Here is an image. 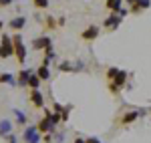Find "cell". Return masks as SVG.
Here are the masks:
<instances>
[{"instance_id":"cell-9","label":"cell","mask_w":151,"mask_h":143,"mask_svg":"<svg viewBox=\"0 0 151 143\" xmlns=\"http://www.w3.org/2000/svg\"><path fill=\"white\" fill-rule=\"evenodd\" d=\"M81 36L85 40H95V38L99 36V26H89V28H85Z\"/></svg>"},{"instance_id":"cell-8","label":"cell","mask_w":151,"mask_h":143,"mask_svg":"<svg viewBox=\"0 0 151 143\" xmlns=\"http://www.w3.org/2000/svg\"><path fill=\"white\" fill-rule=\"evenodd\" d=\"M55 127H57V125L48 119V117H45V119L38 123V131H40V133H52V131H55Z\"/></svg>"},{"instance_id":"cell-24","label":"cell","mask_w":151,"mask_h":143,"mask_svg":"<svg viewBox=\"0 0 151 143\" xmlns=\"http://www.w3.org/2000/svg\"><path fill=\"white\" fill-rule=\"evenodd\" d=\"M73 67H75V71H83V63H81V60H77Z\"/></svg>"},{"instance_id":"cell-17","label":"cell","mask_w":151,"mask_h":143,"mask_svg":"<svg viewBox=\"0 0 151 143\" xmlns=\"http://www.w3.org/2000/svg\"><path fill=\"white\" fill-rule=\"evenodd\" d=\"M0 83H6V85H16V83H14V77H12L10 73H2V75H0Z\"/></svg>"},{"instance_id":"cell-13","label":"cell","mask_w":151,"mask_h":143,"mask_svg":"<svg viewBox=\"0 0 151 143\" xmlns=\"http://www.w3.org/2000/svg\"><path fill=\"white\" fill-rule=\"evenodd\" d=\"M36 75H38V77H40L42 81H47L48 77H50V73H48V65H47V63H42V65L38 67V71H36Z\"/></svg>"},{"instance_id":"cell-26","label":"cell","mask_w":151,"mask_h":143,"mask_svg":"<svg viewBox=\"0 0 151 143\" xmlns=\"http://www.w3.org/2000/svg\"><path fill=\"white\" fill-rule=\"evenodd\" d=\"M87 143H101V141H99L97 137H89V139H87Z\"/></svg>"},{"instance_id":"cell-20","label":"cell","mask_w":151,"mask_h":143,"mask_svg":"<svg viewBox=\"0 0 151 143\" xmlns=\"http://www.w3.org/2000/svg\"><path fill=\"white\" fill-rule=\"evenodd\" d=\"M14 115H16V121H18L20 125H24V123H26V115H24L22 111H18V109H16V111H14Z\"/></svg>"},{"instance_id":"cell-21","label":"cell","mask_w":151,"mask_h":143,"mask_svg":"<svg viewBox=\"0 0 151 143\" xmlns=\"http://www.w3.org/2000/svg\"><path fill=\"white\" fill-rule=\"evenodd\" d=\"M12 55H14V52H10L6 47H2V45H0V59H8V57H12Z\"/></svg>"},{"instance_id":"cell-10","label":"cell","mask_w":151,"mask_h":143,"mask_svg":"<svg viewBox=\"0 0 151 143\" xmlns=\"http://www.w3.org/2000/svg\"><path fill=\"white\" fill-rule=\"evenodd\" d=\"M151 6V0H137L133 6H131V12L133 14H139L141 10H145V8H149Z\"/></svg>"},{"instance_id":"cell-12","label":"cell","mask_w":151,"mask_h":143,"mask_svg":"<svg viewBox=\"0 0 151 143\" xmlns=\"http://www.w3.org/2000/svg\"><path fill=\"white\" fill-rule=\"evenodd\" d=\"M30 75H32V71H30V69H22V71L18 73V85H28Z\"/></svg>"},{"instance_id":"cell-11","label":"cell","mask_w":151,"mask_h":143,"mask_svg":"<svg viewBox=\"0 0 151 143\" xmlns=\"http://www.w3.org/2000/svg\"><path fill=\"white\" fill-rule=\"evenodd\" d=\"M24 24H26V18L24 16H16V18H12L10 22H8V26H10L12 30H20Z\"/></svg>"},{"instance_id":"cell-4","label":"cell","mask_w":151,"mask_h":143,"mask_svg":"<svg viewBox=\"0 0 151 143\" xmlns=\"http://www.w3.org/2000/svg\"><path fill=\"white\" fill-rule=\"evenodd\" d=\"M38 127H28L26 131H24V141L26 143H38L40 141V137H38Z\"/></svg>"},{"instance_id":"cell-28","label":"cell","mask_w":151,"mask_h":143,"mask_svg":"<svg viewBox=\"0 0 151 143\" xmlns=\"http://www.w3.org/2000/svg\"><path fill=\"white\" fill-rule=\"evenodd\" d=\"M75 143H87V139H81V137H77V139H75Z\"/></svg>"},{"instance_id":"cell-14","label":"cell","mask_w":151,"mask_h":143,"mask_svg":"<svg viewBox=\"0 0 151 143\" xmlns=\"http://www.w3.org/2000/svg\"><path fill=\"white\" fill-rule=\"evenodd\" d=\"M107 8L111 12H119V8H123V2L121 0H107Z\"/></svg>"},{"instance_id":"cell-6","label":"cell","mask_w":151,"mask_h":143,"mask_svg":"<svg viewBox=\"0 0 151 143\" xmlns=\"http://www.w3.org/2000/svg\"><path fill=\"white\" fill-rule=\"evenodd\" d=\"M28 99L32 101V105H35V107H45V97H42V93H40L38 89H32Z\"/></svg>"},{"instance_id":"cell-7","label":"cell","mask_w":151,"mask_h":143,"mask_svg":"<svg viewBox=\"0 0 151 143\" xmlns=\"http://www.w3.org/2000/svg\"><path fill=\"white\" fill-rule=\"evenodd\" d=\"M139 115H143V111H129V113H125V115L119 119V123H121V125H129V123H133V121L137 119Z\"/></svg>"},{"instance_id":"cell-27","label":"cell","mask_w":151,"mask_h":143,"mask_svg":"<svg viewBox=\"0 0 151 143\" xmlns=\"http://www.w3.org/2000/svg\"><path fill=\"white\" fill-rule=\"evenodd\" d=\"M10 2H12V0H0V6H8Z\"/></svg>"},{"instance_id":"cell-19","label":"cell","mask_w":151,"mask_h":143,"mask_svg":"<svg viewBox=\"0 0 151 143\" xmlns=\"http://www.w3.org/2000/svg\"><path fill=\"white\" fill-rule=\"evenodd\" d=\"M117 75H119V69H117V67H111V69H107V79H109V81H113Z\"/></svg>"},{"instance_id":"cell-25","label":"cell","mask_w":151,"mask_h":143,"mask_svg":"<svg viewBox=\"0 0 151 143\" xmlns=\"http://www.w3.org/2000/svg\"><path fill=\"white\" fill-rule=\"evenodd\" d=\"M127 14H129V10H127V8H119V16H123V18H125Z\"/></svg>"},{"instance_id":"cell-29","label":"cell","mask_w":151,"mask_h":143,"mask_svg":"<svg viewBox=\"0 0 151 143\" xmlns=\"http://www.w3.org/2000/svg\"><path fill=\"white\" fill-rule=\"evenodd\" d=\"M125 2H127V4H131V6H133V4H135V2H137V0H125Z\"/></svg>"},{"instance_id":"cell-18","label":"cell","mask_w":151,"mask_h":143,"mask_svg":"<svg viewBox=\"0 0 151 143\" xmlns=\"http://www.w3.org/2000/svg\"><path fill=\"white\" fill-rule=\"evenodd\" d=\"M58 71H63V73H70V71H75V67H73L70 63H60V65H58Z\"/></svg>"},{"instance_id":"cell-23","label":"cell","mask_w":151,"mask_h":143,"mask_svg":"<svg viewBox=\"0 0 151 143\" xmlns=\"http://www.w3.org/2000/svg\"><path fill=\"white\" fill-rule=\"evenodd\" d=\"M55 24H58V22H55V20H52V16H48V18H47V26H48V28H52Z\"/></svg>"},{"instance_id":"cell-16","label":"cell","mask_w":151,"mask_h":143,"mask_svg":"<svg viewBox=\"0 0 151 143\" xmlns=\"http://www.w3.org/2000/svg\"><path fill=\"white\" fill-rule=\"evenodd\" d=\"M10 131H12V125H10V121H2L0 123V135H10Z\"/></svg>"},{"instance_id":"cell-1","label":"cell","mask_w":151,"mask_h":143,"mask_svg":"<svg viewBox=\"0 0 151 143\" xmlns=\"http://www.w3.org/2000/svg\"><path fill=\"white\" fill-rule=\"evenodd\" d=\"M12 42H14V57H16V60L20 65H24V60H26V47H24V42H22V36L14 34L12 36Z\"/></svg>"},{"instance_id":"cell-30","label":"cell","mask_w":151,"mask_h":143,"mask_svg":"<svg viewBox=\"0 0 151 143\" xmlns=\"http://www.w3.org/2000/svg\"><path fill=\"white\" fill-rule=\"evenodd\" d=\"M0 28H2V22H0Z\"/></svg>"},{"instance_id":"cell-2","label":"cell","mask_w":151,"mask_h":143,"mask_svg":"<svg viewBox=\"0 0 151 143\" xmlns=\"http://www.w3.org/2000/svg\"><path fill=\"white\" fill-rule=\"evenodd\" d=\"M125 81H127V73H125V71H119V75H117L115 79L109 83V91H111V93H119V89H121V87H125Z\"/></svg>"},{"instance_id":"cell-3","label":"cell","mask_w":151,"mask_h":143,"mask_svg":"<svg viewBox=\"0 0 151 143\" xmlns=\"http://www.w3.org/2000/svg\"><path fill=\"white\" fill-rule=\"evenodd\" d=\"M123 20V16H119V12H113V14H109V18H105V28H109V30H115L117 26L121 24Z\"/></svg>"},{"instance_id":"cell-22","label":"cell","mask_w":151,"mask_h":143,"mask_svg":"<svg viewBox=\"0 0 151 143\" xmlns=\"http://www.w3.org/2000/svg\"><path fill=\"white\" fill-rule=\"evenodd\" d=\"M35 6H36V8H47L48 2H47V0H35Z\"/></svg>"},{"instance_id":"cell-15","label":"cell","mask_w":151,"mask_h":143,"mask_svg":"<svg viewBox=\"0 0 151 143\" xmlns=\"http://www.w3.org/2000/svg\"><path fill=\"white\" fill-rule=\"evenodd\" d=\"M40 83H42V79H40L38 75H35V73H32V75H30V79H28V87H30V89H38V87H40Z\"/></svg>"},{"instance_id":"cell-5","label":"cell","mask_w":151,"mask_h":143,"mask_svg":"<svg viewBox=\"0 0 151 143\" xmlns=\"http://www.w3.org/2000/svg\"><path fill=\"white\" fill-rule=\"evenodd\" d=\"M48 47H52L50 45V38L48 36H40V38H35L32 40V48H36V50H45V48H48Z\"/></svg>"}]
</instances>
